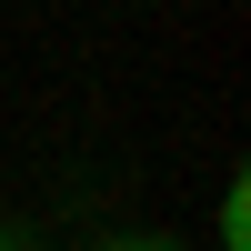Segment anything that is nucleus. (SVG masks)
<instances>
[{"label":"nucleus","mask_w":251,"mask_h":251,"mask_svg":"<svg viewBox=\"0 0 251 251\" xmlns=\"http://www.w3.org/2000/svg\"><path fill=\"white\" fill-rule=\"evenodd\" d=\"M221 251H251V181H221Z\"/></svg>","instance_id":"f257e3e1"},{"label":"nucleus","mask_w":251,"mask_h":251,"mask_svg":"<svg viewBox=\"0 0 251 251\" xmlns=\"http://www.w3.org/2000/svg\"><path fill=\"white\" fill-rule=\"evenodd\" d=\"M100 251H181V241H161V231H111Z\"/></svg>","instance_id":"f03ea898"},{"label":"nucleus","mask_w":251,"mask_h":251,"mask_svg":"<svg viewBox=\"0 0 251 251\" xmlns=\"http://www.w3.org/2000/svg\"><path fill=\"white\" fill-rule=\"evenodd\" d=\"M30 251H40V241H30Z\"/></svg>","instance_id":"7ed1b4c3"}]
</instances>
